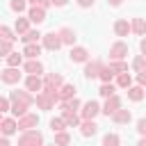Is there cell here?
<instances>
[{
  "label": "cell",
  "mask_w": 146,
  "mask_h": 146,
  "mask_svg": "<svg viewBox=\"0 0 146 146\" xmlns=\"http://www.w3.org/2000/svg\"><path fill=\"white\" fill-rule=\"evenodd\" d=\"M32 103H34V98H32L30 94H25V91H14V94H11V107H9V110H11L16 116H23Z\"/></svg>",
  "instance_id": "6da1fadb"
},
{
  "label": "cell",
  "mask_w": 146,
  "mask_h": 146,
  "mask_svg": "<svg viewBox=\"0 0 146 146\" xmlns=\"http://www.w3.org/2000/svg\"><path fill=\"white\" fill-rule=\"evenodd\" d=\"M41 144H43V137L36 130H25V135L18 139V146H41Z\"/></svg>",
  "instance_id": "7a4b0ae2"
},
{
  "label": "cell",
  "mask_w": 146,
  "mask_h": 146,
  "mask_svg": "<svg viewBox=\"0 0 146 146\" xmlns=\"http://www.w3.org/2000/svg\"><path fill=\"white\" fill-rule=\"evenodd\" d=\"M27 18H30L32 23H36V25H39V23H43V21H46V9H43V7H39V5H32V7H30Z\"/></svg>",
  "instance_id": "3957f363"
},
{
  "label": "cell",
  "mask_w": 146,
  "mask_h": 146,
  "mask_svg": "<svg viewBox=\"0 0 146 146\" xmlns=\"http://www.w3.org/2000/svg\"><path fill=\"white\" fill-rule=\"evenodd\" d=\"M0 78H2V82H7V84H14V82H18V80H21V73H18V68L9 66V68L0 71Z\"/></svg>",
  "instance_id": "277c9868"
},
{
  "label": "cell",
  "mask_w": 146,
  "mask_h": 146,
  "mask_svg": "<svg viewBox=\"0 0 146 146\" xmlns=\"http://www.w3.org/2000/svg\"><path fill=\"white\" fill-rule=\"evenodd\" d=\"M36 123H39V116L36 114H23L21 121H18V130H32Z\"/></svg>",
  "instance_id": "5b68a950"
},
{
  "label": "cell",
  "mask_w": 146,
  "mask_h": 146,
  "mask_svg": "<svg viewBox=\"0 0 146 146\" xmlns=\"http://www.w3.org/2000/svg\"><path fill=\"white\" fill-rule=\"evenodd\" d=\"M119 107H121V98H119V96H110V98H107V103H105V107H103L100 112H103V114H107V116H112Z\"/></svg>",
  "instance_id": "8992f818"
},
{
  "label": "cell",
  "mask_w": 146,
  "mask_h": 146,
  "mask_svg": "<svg viewBox=\"0 0 146 146\" xmlns=\"http://www.w3.org/2000/svg\"><path fill=\"white\" fill-rule=\"evenodd\" d=\"M59 46H62V39H59V34L50 32V34H46V36H43V48H48V50H57Z\"/></svg>",
  "instance_id": "52a82bcc"
},
{
  "label": "cell",
  "mask_w": 146,
  "mask_h": 146,
  "mask_svg": "<svg viewBox=\"0 0 146 146\" xmlns=\"http://www.w3.org/2000/svg\"><path fill=\"white\" fill-rule=\"evenodd\" d=\"M98 112H100V107H98L96 100H87V103L82 105V116H84V119H94Z\"/></svg>",
  "instance_id": "ba28073f"
},
{
  "label": "cell",
  "mask_w": 146,
  "mask_h": 146,
  "mask_svg": "<svg viewBox=\"0 0 146 146\" xmlns=\"http://www.w3.org/2000/svg\"><path fill=\"white\" fill-rule=\"evenodd\" d=\"M128 55V46L125 43H114L112 48H110V57L112 59H123Z\"/></svg>",
  "instance_id": "9c48e42d"
},
{
  "label": "cell",
  "mask_w": 146,
  "mask_h": 146,
  "mask_svg": "<svg viewBox=\"0 0 146 146\" xmlns=\"http://www.w3.org/2000/svg\"><path fill=\"white\" fill-rule=\"evenodd\" d=\"M100 68H103V64H100V62H89V64L84 66V75H87V78H98Z\"/></svg>",
  "instance_id": "30bf717a"
},
{
  "label": "cell",
  "mask_w": 146,
  "mask_h": 146,
  "mask_svg": "<svg viewBox=\"0 0 146 146\" xmlns=\"http://www.w3.org/2000/svg\"><path fill=\"white\" fill-rule=\"evenodd\" d=\"M16 130H18V123L11 121V119H5V121L0 123V132H2V135H14Z\"/></svg>",
  "instance_id": "8fae6325"
},
{
  "label": "cell",
  "mask_w": 146,
  "mask_h": 146,
  "mask_svg": "<svg viewBox=\"0 0 146 146\" xmlns=\"http://www.w3.org/2000/svg\"><path fill=\"white\" fill-rule=\"evenodd\" d=\"M80 128H82V130H80V132H82V137H94V135H96V128H98V125H96V123H94L91 119H84V123H82Z\"/></svg>",
  "instance_id": "7c38bea8"
},
{
  "label": "cell",
  "mask_w": 146,
  "mask_h": 146,
  "mask_svg": "<svg viewBox=\"0 0 146 146\" xmlns=\"http://www.w3.org/2000/svg\"><path fill=\"white\" fill-rule=\"evenodd\" d=\"M25 57H30V59H36L39 55H41V46L39 43H25Z\"/></svg>",
  "instance_id": "4fadbf2b"
},
{
  "label": "cell",
  "mask_w": 146,
  "mask_h": 146,
  "mask_svg": "<svg viewBox=\"0 0 146 146\" xmlns=\"http://www.w3.org/2000/svg\"><path fill=\"white\" fill-rule=\"evenodd\" d=\"M62 84V75L59 73H48L46 75V89H57Z\"/></svg>",
  "instance_id": "5bb4252c"
},
{
  "label": "cell",
  "mask_w": 146,
  "mask_h": 146,
  "mask_svg": "<svg viewBox=\"0 0 146 146\" xmlns=\"http://www.w3.org/2000/svg\"><path fill=\"white\" fill-rule=\"evenodd\" d=\"M87 57H89L87 48H73L71 50V62H87Z\"/></svg>",
  "instance_id": "9a60e30c"
},
{
  "label": "cell",
  "mask_w": 146,
  "mask_h": 146,
  "mask_svg": "<svg viewBox=\"0 0 146 146\" xmlns=\"http://www.w3.org/2000/svg\"><path fill=\"white\" fill-rule=\"evenodd\" d=\"M25 87H27V91H41V80H39V75H30L27 80H25Z\"/></svg>",
  "instance_id": "2e32d148"
},
{
  "label": "cell",
  "mask_w": 146,
  "mask_h": 146,
  "mask_svg": "<svg viewBox=\"0 0 146 146\" xmlns=\"http://www.w3.org/2000/svg\"><path fill=\"white\" fill-rule=\"evenodd\" d=\"M114 32L119 34V36H128V32H130V25H128V21H116L114 23Z\"/></svg>",
  "instance_id": "e0dca14e"
},
{
  "label": "cell",
  "mask_w": 146,
  "mask_h": 146,
  "mask_svg": "<svg viewBox=\"0 0 146 146\" xmlns=\"http://www.w3.org/2000/svg\"><path fill=\"white\" fill-rule=\"evenodd\" d=\"M57 34H59L62 43H73V41H75V32H73L71 27H64V30H59Z\"/></svg>",
  "instance_id": "ac0fdd59"
},
{
  "label": "cell",
  "mask_w": 146,
  "mask_h": 146,
  "mask_svg": "<svg viewBox=\"0 0 146 146\" xmlns=\"http://www.w3.org/2000/svg\"><path fill=\"white\" fill-rule=\"evenodd\" d=\"M25 71H27L30 75H39V73H43V66H41V62H34V59H30V62L25 64Z\"/></svg>",
  "instance_id": "d6986e66"
},
{
  "label": "cell",
  "mask_w": 146,
  "mask_h": 146,
  "mask_svg": "<svg viewBox=\"0 0 146 146\" xmlns=\"http://www.w3.org/2000/svg\"><path fill=\"white\" fill-rule=\"evenodd\" d=\"M112 119H114V123H128V121H130V112L119 107V110L112 114Z\"/></svg>",
  "instance_id": "ffe728a7"
},
{
  "label": "cell",
  "mask_w": 146,
  "mask_h": 146,
  "mask_svg": "<svg viewBox=\"0 0 146 146\" xmlns=\"http://www.w3.org/2000/svg\"><path fill=\"white\" fill-rule=\"evenodd\" d=\"M62 119H64V123H66L68 128H73V125H78V123H80L78 114H75V112H68V110H64V116H62Z\"/></svg>",
  "instance_id": "44dd1931"
},
{
  "label": "cell",
  "mask_w": 146,
  "mask_h": 146,
  "mask_svg": "<svg viewBox=\"0 0 146 146\" xmlns=\"http://www.w3.org/2000/svg\"><path fill=\"white\" fill-rule=\"evenodd\" d=\"M73 94H75V87L73 84H64L59 89V100H68V98H73Z\"/></svg>",
  "instance_id": "7402d4cb"
},
{
  "label": "cell",
  "mask_w": 146,
  "mask_h": 146,
  "mask_svg": "<svg viewBox=\"0 0 146 146\" xmlns=\"http://www.w3.org/2000/svg\"><path fill=\"white\" fill-rule=\"evenodd\" d=\"M41 34H39V30H27L21 39H23V43H36V39H39Z\"/></svg>",
  "instance_id": "603a6c76"
},
{
  "label": "cell",
  "mask_w": 146,
  "mask_h": 146,
  "mask_svg": "<svg viewBox=\"0 0 146 146\" xmlns=\"http://www.w3.org/2000/svg\"><path fill=\"white\" fill-rule=\"evenodd\" d=\"M130 30H132V32H137V34H144V32H146V23H144L141 18H135V21H132V25H130Z\"/></svg>",
  "instance_id": "cb8c5ba5"
},
{
  "label": "cell",
  "mask_w": 146,
  "mask_h": 146,
  "mask_svg": "<svg viewBox=\"0 0 146 146\" xmlns=\"http://www.w3.org/2000/svg\"><path fill=\"white\" fill-rule=\"evenodd\" d=\"M128 98H130V100H141V98H144L141 87H130V89H128Z\"/></svg>",
  "instance_id": "d4e9b609"
},
{
  "label": "cell",
  "mask_w": 146,
  "mask_h": 146,
  "mask_svg": "<svg viewBox=\"0 0 146 146\" xmlns=\"http://www.w3.org/2000/svg\"><path fill=\"white\" fill-rule=\"evenodd\" d=\"M98 78H100L103 82H110V80L114 78V71H112L110 66H103V68H100V73H98Z\"/></svg>",
  "instance_id": "484cf974"
},
{
  "label": "cell",
  "mask_w": 146,
  "mask_h": 146,
  "mask_svg": "<svg viewBox=\"0 0 146 146\" xmlns=\"http://www.w3.org/2000/svg\"><path fill=\"white\" fill-rule=\"evenodd\" d=\"M98 94H100V96H105V98L114 96V84H110V82H103V87L98 89Z\"/></svg>",
  "instance_id": "4316f807"
},
{
  "label": "cell",
  "mask_w": 146,
  "mask_h": 146,
  "mask_svg": "<svg viewBox=\"0 0 146 146\" xmlns=\"http://www.w3.org/2000/svg\"><path fill=\"white\" fill-rule=\"evenodd\" d=\"M130 82H132V78L128 75V71L119 73V80H116V84H119V87H130Z\"/></svg>",
  "instance_id": "83f0119b"
},
{
  "label": "cell",
  "mask_w": 146,
  "mask_h": 146,
  "mask_svg": "<svg viewBox=\"0 0 146 146\" xmlns=\"http://www.w3.org/2000/svg\"><path fill=\"white\" fill-rule=\"evenodd\" d=\"M103 146H119V135H105L103 137Z\"/></svg>",
  "instance_id": "f1b7e54d"
},
{
  "label": "cell",
  "mask_w": 146,
  "mask_h": 146,
  "mask_svg": "<svg viewBox=\"0 0 146 146\" xmlns=\"http://www.w3.org/2000/svg\"><path fill=\"white\" fill-rule=\"evenodd\" d=\"M21 59H23V57H21L18 52H9V55H7V64H9V66H14V68L21 64Z\"/></svg>",
  "instance_id": "f546056e"
},
{
  "label": "cell",
  "mask_w": 146,
  "mask_h": 146,
  "mask_svg": "<svg viewBox=\"0 0 146 146\" xmlns=\"http://www.w3.org/2000/svg\"><path fill=\"white\" fill-rule=\"evenodd\" d=\"M71 141V137L66 135V132H57V137H55V146H66Z\"/></svg>",
  "instance_id": "4dcf8cb0"
},
{
  "label": "cell",
  "mask_w": 146,
  "mask_h": 146,
  "mask_svg": "<svg viewBox=\"0 0 146 146\" xmlns=\"http://www.w3.org/2000/svg\"><path fill=\"white\" fill-rule=\"evenodd\" d=\"M27 25H30L27 18H18V21H16V32H18V34H25V32H27Z\"/></svg>",
  "instance_id": "1f68e13d"
},
{
  "label": "cell",
  "mask_w": 146,
  "mask_h": 146,
  "mask_svg": "<svg viewBox=\"0 0 146 146\" xmlns=\"http://www.w3.org/2000/svg\"><path fill=\"white\" fill-rule=\"evenodd\" d=\"M50 128H52L55 132H62V130L66 128V123H64V119H52V121H50Z\"/></svg>",
  "instance_id": "d6a6232c"
},
{
  "label": "cell",
  "mask_w": 146,
  "mask_h": 146,
  "mask_svg": "<svg viewBox=\"0 0 146 146\" xmlns=\"http://www.w3.org/2000/svg\"><path fill=\"white\" fill-rule=\"evenodd\" d=\"M0 39H7V41H14L16 36H14V32H11L9 27H5V25H0Z\"/></svg>",
  "instance_id": "836d02e7"
},
{
  "label": "cell",
  "mask_w": 146,
  "mask_h": 146,
  "mask_svg": "<svg viewBox=\"0 0 146 146\" xmlns=\"http://www.w3.org/2000/svg\"><path fill=\"white\" fill-rule=\"evenodd\" d=\"M132 68H135V71H144V68H146V57H144V55L137 57V59L132 62Z\"/></svg>",
  "instance_id": "e575fe53"
},
{
  "label": "cell",
  "mask_w": 146,
  "mask_h": 146,
  "mask_svg": "<svg viewBox=\"0 0 146 146\" xmlns=\"http://www.w3.org/2000/svg\"><path fill=\"white\" fill-rule=\"evenodd\" d=\"M9 52H11V41L0 39V55H9Z\"/></svg>",
  "instance_id": "d590c367"
},
{
  "label": "cell",
  "mask_w": 146,
  "mask_h": 146,
  "mask_svg": "<svg viewBox=\"0 0 146 146\" xmlns=\"http://www.w3.org/2000/svg\"><path fill=\"white\" fill-rule=\"evenodd\" d=\"M25 7H27L25 0H11V9H14V11H23Z\"/></svg>",
  "instance_id": "8d00e7d4"
},
{
  "label": "cell",
  "mask_w": 146,
  "mask_h": 146,
  "mask_svg": "<svg viewBox=\"0 0 146 146\" xmlns=\"http://www.w3.org/2000/svg\"><path fill=\"white\" fill-rule=\"evenodd\" d=\"M110 68H112L114 73H116V71H121V73H123V71H128V64H123V62H119V64H110Z\"/></svg>",
  "instance_id": "74e56055"
},
{
  "label": "cell",
  "mask_w": 146,
  "mask_h": 146,
  "mask_svg": "<svg viewBox=\"0 0 146 146\" xmlns=\"http://www.w3.org/2000/svg\"><path fill=\"white\" fill-rule=\"evenodd\" d=\"M137 130H139V135H144V137H146V119H139V123H137Z\"/></svg>",
  "instance_id": "f35d334b"
},
{
  "label": "cell",
  "mask_w": 146,
  "mask_h": 146,
  "mask_svg": "<svg viewBox=\"0 0 146 146\" xmlns=\"http://www.w3.org/2000/svg\"><path fill=\"white\" fill-rule=\"evenodd\" d=\"M7 110H9V100H7V98H0V114L7 112Z\"/></svg>",
  "instance_id": "ab89813d"
},
{
  "label": "cell",
  "mask_w": 146,
  "mask_h": 146,
  "mask_svg": "<svg viewBox=\"0 0 146 146\" xmlns=\"http://www.w3.org/2000/svg\"><path fill=\"white\" fill-rule=\"evenodd\" d=\"M137 80H139V84H146V68H144V71H139Z\"/></svg>",
  "instance_id": "60d3db41"
},
{
  "label": "cell",
  "mask_w": 146,
  "mask_h": 146,
  "mask_svg": "<svg viewBox=\"0 0 146 146\" xmlns=\"http://www.w3.org/2000/svg\"><path fill=\"white\" fill-rule=\"evenodd\" d=\"M78 5H80V7H91L94 0H78Z\"/></svg>",
  "instance_id": "b9f144b4"
},
{
  "label": "cell",
  "mask_w": 146,
  "mask_h": 146,
  "mask_svg": "<svg viewBox=\"0 0 146 146\" xmlns=\"http://www.w3.org/2000/svg\"><path fill=\"white\" fill-rule=\"evenodd\" d=\"M50 5H55V7H64L66 0H50Z\"/></svg>",
  "instance_id": "7bdbcfd3"
},
{
  "label": "cell",
  "mask_w": 146,
  "mask_h": 146,
  "mask_svg": "<svg viewBox=\"0 0 146 146\" xmlns=\"http://www.w3.org/2000/svg\"><path fill=\"white\" fill-rule=\"evenodd\" d=\"M107 2H110V5H112V7H119V5H121V2H123V0H107Z\"/></svg>",
  "instance_id": "ee69618b"
},
{
  "label": "cell",
  "mask_w": 146,
  "mask_h": 146,
  "mask_svg": "<svg viewBox=\"0 0 146 146\" xmlns=\"http://www.w3.org/2000/svg\"><path fill=\"white\" fill-rule=\"evenodd\" d=\"M141 52H144V57H146V39H141Z\"/></svg>",
  "instance_id": "f6af8a7d"
},
{
  "label": "cell",
  "mask_w": 146,
  "mask_h": 146,
  "mask_svg": "<svg viewBox=\"0 0 146 146\" xmlns=\"http://www.w3.org/2000/svg\"><path fill=\"white\" fill-rule=\"evenodd\" d=\"M0 146H11V144H9V141H7L5 137H2V139H0Z\"/></svg>",
  "instance_id": "bcb514c9"
},
{
  "label": "cell",
  "mask_w": 146,
  "mask_h": 146,
  "mask_svg": "<svg viewBox=\"0 0 146 146\" xmlns=\"http://www.w3.org/2000/svg\"><path fill=\"white\" fill-rule=\"evenodd\" d=\"M137 146H146V139H139V144Z\"/></svg>",
  "instance_id": "7dc6e473"
}]
</instances>
